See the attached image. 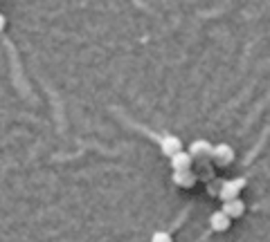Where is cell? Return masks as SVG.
<instances>
[{
	"label": "cell",
	"instance_id": "6da1fadb",
	"mask_svg": "<svg viewBox=\"0 0 270 242\" xmlns=\"http://www.w3.org/2000/svg\"><path fill=\"white\" fill-rule=\"evenodd\" d=\"M212 159L219 164V166H227V164H232V159H234V148H232V146H227V144L214 146V148H212Z\"/></svg>",
	"mask_w": 270,
	"mask_h": 242
},
{
	"label": "cell",
	"instance_id": "7a4b0ae2",
	"mask_svg": "<svg viewBox=\"0 0 270 242\" xmlns=\"http://www.w3.org/2000/svg\"><path fill=\"white\" fill-rule=\"evenodd\" d=\"M160 148L162 152L171 159L173 155H178V152H183V141H180L176 135H164L162 141H160Z\"/></svg>",
	"mask_w": 270,
	"mask_h": 242
},
{
	"label": "cell",
	"instance_id": "3957f363",
	"mask_svg": "<svg viewBox=\"0 0 270 242\" xmlns=\"http://www.w3.org/2000/svg\"><path fill=\"white\" fill-rule=\"evenodd\" d=\"M245 186V180H230V182H225V184L221 186V191H219V195L223 202H227V200H237L239 195V191Z\"/></svg>",
	"mask_w": 270,
	"mask_h": 242
},
{
	"label": "cell",
	"instance_id": "277c9868",
	"mask_svg": "<svg viewBox=\"0 0 270 242\" xmlns=\"http://www.w3.org/2000/svg\"><path fill=\"white\" fill-rule=\"evenodd\" d=\"M230 222H232V217H227L223 211H214V213L209 215V227H212L214 231H227V229H230Z\"/></svg>",
	"mask_w": 270,
	"mask_h": 242
},
{
	"label": "cell",
	"instance_id": "5b68a950",
	"mask_svg": "<svg viewBox=\"0 0 270 242\" xmlns=\"http://www.w3.org/2000/svg\"><path fill=\"white\" fill-rule=\"evenodd\" d=\"M223 213H225L227 217H241L243 211H245V204L241 202V200H227V202H223Z\"/></svg>",
	"mask_w": 270,
	"mask_h": 242
},
{
	"label": "cell",
	"instance_id": "8992f818",
	"mask_svg": "<svg viewBox=\"0 0 270 242\" xmlns=\"http://www.w3.org/2000/svg\"><path fill=\"white\" fill-rule=\"evenodd\" d=\"M212 148H214V146L209 144L207 139H196L189 146V155L191 157H207V155H212Z\"/></svg>",
	"mask_w": 270,
	"mask_h": 242
},
{
	"label": "cell",
	"instance_id": "52a82bcc",
	"mask_svg": "<svg viewBox=\"0 0 270 242\" xmlns=\"http://www.w3.org/2000/svg\"><path fill=\"white\" fill-rule=\"evenodd\" d=\"M173 184H178L180 188H191L196 184V175L191 170H173Z\"/></svg>",
	"mask_w": 270,
	"mask_h": 242
},
{
	"label": "cell",
	"instance_id": "ba28073f",
	"mask_svg": "<svg viewBox=\"0 0 270 242\" xmlns=\"http://www.w3.org/2000/svg\"><path fill=\"white\" fill-rule=\"evenodd\" d=\"M191 162H194V157L189 155V152H178V155H173L171 157V168L173 170H189L191 168Z\"/></svg>",
	"mask_w": 270,
	"mask_h": 242
},
{
	"label": "cell",
	"instance_id": "9c48e42d",
	"mask_svg": "<svg viewBox=\"0 0 270 242\" xmlns=\"http://www.w3.org/2000/svg\"><path fill=\"white\" fill-rule=\"evenodd\" d=\"M151 242H173V240L167 231H156L153 235H151Z\"/></svg>",
	"mask_w": 270,
	"mask_h": 242
},
{
	"label": "cell",
	"instance_id": "30bf717a",
	"mask_svg": "<svg viewBox=\"0 0 270 242\" xmlns=\"http://www.w3.org/2000/svg\"><path fill=\"white\" fill-rule=\"evenodd\" d=\"M5 25H7V18H5L3 14H0V32H3V29H5Z\"/></svg>",
	"mask_w": 270,
	"mask_h": 242
}]
</instances>
